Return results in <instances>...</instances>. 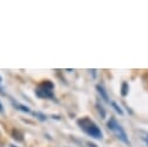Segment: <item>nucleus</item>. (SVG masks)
<instances>
[{
  "instance_id": "f257e3e1",
  "label": "nucleus",
  "mask_w": 148,
  "mask_h": 147,
  "mask_svg": "<svg viewBox=\"0 0 148 147\" xmlns=\"http://www.w3.org/2000/svg\"><path fill=\"white\" fill-rule=\"evenodd\" d=\"M77 125L81 127L82 131H84L88 135H90L91 138L95 139H102L103 138V133L101 131V128L97 126V124L91 120L88 117H82L77 120Z\"/></svg>"
},
{
  "instance_id": "f03ea898",
  "label": "nucleus",
  "mask_w": 148,
  "mask_h": 147,
  "mask_svg": "<svg viewBox=\"0 0 148 147\" xmlns=\"http://www.w3.org/2000/svg\"><path fill=\"white\" fill-rule=\"evenodd\" d=\"M53 82H51L50 80H45L37 86V88L35 89V95L39 98H53Z\"/></svg>"
},
{
  "instance_id": "7ed1b4c3",
  "label": "nucleus",
  "mask_w": 148,
  "mask_h": 147,
  "mask_svg": "<svg viewBox=\"0 0 148 147\" xmlns=\"http://www.w3.org/2000/svg\"><path fill=\"white\" fill-rule=\"evenodd\" d=\"M108 127H109L110 131H112V132L116 134V137H117L118 139H120V140H121L123 142H125L126 145H130V140H128V138H127V135H126V132L124 131V128L118 124V122H117L113 117H111L110 120L108 122Z\"/></svg>"
},
{
  "instance_id": "20e7f679",
  "label": "nucleus",
  "mask_w": 148,
  "mask_h": 147,
  "mask_svg": "<svg viewBox=\"0 0 148 147\" xmlns=\"http://www.w3.org/2000/svg\"><path fill=\"white\" fill-rule=\"evenodd\" d=\"M12 137H13V139H14L15 141H17V142H22V141L24 140L23 133H22L21 131L16 130V128H13V130H12Z\"/></svg>"
},
{
  "instance_id": "39448f33",
  "label": "nucleus",
  "mask_w": 148,
  "mask_h": 147,
  "mask_svg": "<svg viewBox=\"0 0 148 147\" xmlns=\"http://www.w3.org/2000/svg\"><path fill=\"white\" fill-rule=\"evenodd\" d=\"M96 89H97V91H98V94H99V96L102 97V100H104L105 102H110L109 100V96H108V93H106V90L101 86V84H97L96 86Z\"/></svg>"
},
{
  "instance_id": "423d86ee",
  "label": "nucleus",
  "mask_w": 148,
  "mask_h": 147,
  "mask_svg": "<svg viewBox=\"0 0 148 147\" xmlns=\"http://www.w3.org/2000/svg\"><path fill=\"white\" fill-rule=\"evenodd\" d=\"M12 102H13V105H14L16 109L21 110L22 112H30V109H29L28 106H25V105H23V104H21V103H16L14 100H12Z\"/></svg>"
},
{
  "instance_id": "0eeeda50",
  "label": "nucleus",
  "mask_w": 148,
  "mask_h": 147,
  "mask_svg": "<svg viewBox=\"0 0 148 147\" xmlns=\"http://www.w3.org/2000/svg\"><path fill=\"white\" fill-rule=\"evenodd\" d=\"M32 115H34L38 120H40V122H45V120H46V116H45L44 113H42V112H32Z\"/></svg>"
},
{
  "instance_id": "6e6552de",
  "label": "nucleus",
  "mask_w": 148,
  "mask_h": 147,
  "mask_svg": "<svg viewBox=\"0 0 148 147\" xmlns=\"http://www.w3.org/2000/svg\"><path fill=\"white\" fill-rule=\"evenodd\" d=\"M128 94V84L127 82H123L121 84V96H126Z\"/></svg>"
},
{
  "instance_id": "1a4fd4ad",
  "label": "nucleus",
  "mask_w": 148,
  "mask_h": 147,
  "mask_svg": "<svg viewBox=\"0 0 148 147\" xmlns=\"http://www.w3.org/2000/svg\"><path fill=\"white\" fill-rule=\"evenodd\" d=\"M96 108H97V110H98V112H99L101 117H102V118H104V117H105V110L103 109V106H102V105H99V104L97 103V104H96Z\"/></svg>"
},
{
  "instance_id": "9d476101",
  "label": "nucleus",
  "mask_w": 148,
  "mask_h": 147,
  "mask_svg": "<svg viewBox=\"0 0 148 147\" xmlns=\"http://www.w3.org/2000/svg\"><path fill=\"white\" fill-rule=\"evenodd\" d=\"M112 106L114 108V110H116L119 115H123V110L120 109V106H118V105H117V103H116V102H112Z\"/></svg>"
},
{
  "instance_id": "9b49d317",
  "label": "nucleus",
  "mask_w": 148,
  "mask_h": 147,
  "mask_svg": "<svg viewBox=\"0 0 148 147\" xmlns=\"http://www.w3.org/2000/svg\"><path fill=\"white\" fill-rule=\"evenodd\" d=\"M0 112H3V105L1 104V102H0Z\"/></svg>"
},
{
  "instance_id": "f8f14e48",
  "label": "nucleus",
  "mask_w": 148,
  "mask_h": 147,
  "mask_svg": "<svg viewBox=\"0 0 148 147\" xmlns=\"http://www.w3.org/2000/svg\"><path fill=\"white\" fill-rule=\"evenodd\" d=\"M0 94H1V95H5V91L2 90V88H1V87H0Z\"/></svg>"
},
{
  "instance_id": "ddd939ff",
  "label": "nucleus",
  "mask_w": 148,
  "mask_h": 147,
  "mask_svg": "<svg viewBox=\"0 0 148 147\" xmlns=\"http://www.w3.org/2000/svg\"><path fill=\"white\" fill-rule=\"evenodd\" d=\"M9 147H15V146L14 145H9Z\"/></svg>"
},
{
  "instance_id": "4468645a",
  "label": "nucleus",
  "mask_w": 148,
  "mask_h": 147,
  "mask_svg": "<svg viewBox=\"0 0 148 147\" xmlns=\"http://www.w3.org/2000/svg\"><path fill=\"white\" fill-rule=\"evenodd\" d=\"M146 140H148V133H147V139H146Z\"/></svg>"
},
{
  "instance_id": "2eb2a0df",
  "label": "nucleus",
  "mask_w": 148,
  "mask_h": 147,
  "mask_svg": "<svg viewBox=\"0 0 148 147\" xmlns=\"http://www.w3.org/2000/svg\"><path fill=\"white\" fill-rule=\"evenodd\" d=\"M146 142H147V144H148V140H146Z\"/></svg>"
}]
</instances>
